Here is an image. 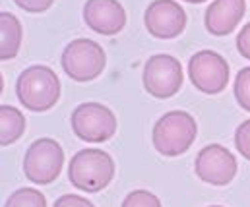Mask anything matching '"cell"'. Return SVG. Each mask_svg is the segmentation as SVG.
I'll list each match as a JSON object with an SVG mask.
<instances>
[{
	"mask_svg": "<svg viewBox=\"0 0 250 207\" xmlns=\"http://www.w3.org/2000/svg\"><path fill=\"white\" fill-rule=\"evenodd\" d=\"M4 207H47V200L35 188H20L10 194Z\"/></svg>",
	"mask_w": 250,
	"mask_h": 207,
	"instance_id": "cell-15",
	"label": "cell"
},
{
	"mask_svg": "<svg viewBox=\"0 0 250 207\" xmlns=\"http://www.w3.org/2000/svg\"><path fill=\"white\" fill-rule=\"evenodd\" d=\"M235 145H237V151L250 161V120H245L237 132H235Z\"/></svg>",
	"mask_w": 250,
	"mask_h": 207,
	"instance_id": "cell-18",
	"label": "cell"
},
{
	"mask_svg": "<svg viewBox=\"0 0 250 207\" xmlns=\"http://www.w3.org/2000/svg\"><path fill=\"white\" fill-rule=\"evenodd\" d=\"M21 45V25L10 12L0 14V58L10 60L18 55Z\"/></svg>",
	"mask_w": 250,
	"mask_h": 207,
	"instance_id": "cell-13",
	"label": "cell"
},
{
	"mask_svg": "<svg viewBox=\"0 0 250 207\" xmlns=\"http://www.w3.org/2000/svg\"><path fill=\"white\" fill-rule=\"evenodd\" d=\"M53 207H95L89 200L82 198V196H76V194H66L62 198H59L55 202Z\"/></svg>",
	"mask_w": 250,
	"mask_h": 207,
	"instance_id": "cell-19",
	"label": "cell"
},
{
	"mask_svg": "<svg viewBox=\"0 0 250 207\" xmlns=\"http://www.w3.org/2000/svg\"><path fill=\"white\" fill-rule=\"evenodd\" d=\"M144 23L157 39H175L187 27V14L175 0H153L146 8Z\"/></svg>",
	"mask_w": 250,
	"mask_h": 207,
	"instance_id": "cell-10",
	"label": "cell"
},
{
	"mask_svg": "<svg viewBox=\"0 0 250 207\" xmlns=\"http://www.w3.org/2000/svg\"><path fill=\"white\" fill-rule=\"evenodd\" d=\"M16 93L25 109L33 113H45L57 105L61 97V81L49 66L35 64L20 74Z\"/></svg>",
	"mask_w": 250,
	"mask_h": 207,
	"instance_id": "cell-2",
	"label": "cell"
},
{
	"mask_svg": "<svg viewBox=\"0 0 250 207\" xmlns=\"http://www.w3.org/2000/svg\"><path fill=\"white\" fill-rule=\"evenodd\" d=\"M142 81L149 95L169 99L183 85V66L171 55H153L144 66Z\"/></svg>",
	"mask_w": 250,
	"mask_h": 207,
	"instance_id": "cell-7",
	"label": "cell"
},
{
	"mask_svg": "<svg viewBox=\"0 0 250 207\" xmlns=\"http://www.w3.org/2000/svg\"><path fill=\"white\" fill-rule=\"evenodd\" d=\"M211 207H221V206H211Z\"/></svg>",
	"mask_w": 250,
	"mask_h": 207,
	"instance_id": "cell-23",
	"label": "cell"
},
{
	"mask_svg": "<svg viewBox=\"0 0 250 207\" xmlns=\"http://www.w3.org/2000/svg\"><path fill=\"white\" fill-rule=\"evenodd\" d=\"M23 130H25L23 114L12 105H2L0 107V145L8 147L18 138H21Z\"/></svg>",
	"mask_w": 250,
	"mask_h": 207,
	"instance_id": "cell-14",
	"label": "cell"
},
{
	"mask_svg": "<svg viewBox=\"0 0 250 207\" xmlns=\"http://www.w3.org/2000/svg\"><path fill=\"white\" fill-rule=\"evenodd\" d=\"M14 2L25 12H45L53 6L55 0H14Z\"/></svg>",
	"mask_w": 250,
	"mask_h": 207,
	"instance_id": "cell-20",
	"label": "cell"
},
{
	"mask_svg": "<svg viewBox=\"0 0 250 207\" xmlns=\"http://www.w3.org/2000/svg\"><path fill=\"white\" fill-rule=\"evenodd\" d=\"M188 75L196 89L215 95L223 91L229 81V64L215 51H200L188 60Z\"/></svg>",
	"mask_w": 250,
	"mask_h": 207,
	"instance_id": "cell-8",
	"label": "cell"
},
{
	"mask_svg": "<svg viewBox=\"0 0 250 207\" xmlns=\"http://www.w3.org/2000/svg\"><path fill=\"white\" fill-rule=\"evenodd\" d=\"M190 4H202V2H206V0H187Z\"/></svg>",
	"mask_w": 250,
	"mask_h": 207,
	"instance_id": "cell-22",
	"label": "cell"
},
{
	"mask_svg": "<svg viewBox=\"0 0 250 207\" xmlns=\"http://www.w3.org/2000/svg\"><path fill=\"white\" fill-rule=\"evenodd\" d=\"M72 130L83 141L101 143L115 136L117 118L113 111L101 103H82L72 113Z\"/></svg>",
	"mask_w": 250,
	"mask_h": 207,
	"instance_id": "cell-6",
	"label": "cell"
},
{
	"mask_svg": "<svg viewBox=\"0 0 250 207\" xmlns=\"http://www.w3.org/2000/svg\"><path fill=\"white\" fill-rule=\"evenodd\" d=\"M62 165L64 149L57 139L51 138L35 139L23 157V172L27 180L35 184H51L57 180Z\"/></svg>",
	"mask_w": 250,
	"mask_h": 207,
	"instance_id": "cell-5",
	"label": "cell"
},
{
	"mask_svg": "<svg viewBox=\"0 0 250 207\" xmlns=\"http://www.w3.org/2000/svg\"><path fill=\"white\" fill-rule=\"evenodd\" d=\"M61 64L68 77L76 81H91L105 70L107 56L99 43L91 39H74L66 45Z\"/></svg>",
	"mask_w": 250,
	"mask_h": 207,
	"instance_id": "cell-4",
	"label": "cell"
},
{
	"mask_svg": "<svg viewBox=\"0 0 250 207\" xmlns=\"http://www.w3.org/2000/svg\"><path fill=\"white\" fill-rule=\"evenodd\" d=\"M245 10V0H213L206 10V29L215 37H225L235 31Z\"/></svg>",
	"mask_w": 250,
	"mask_h": 207,
	"instance_id": "cell-12",
	"label": "cell"
},
{
	"mask_svg": "<svg viewBox=\"0 0 250 207\" xmlns=\"http://www.w3.org/2000/svg\"><path fill=\"white\" fill-rule=\"evenodd\" d=\"M237 49L245 58L250 60V23H247L237 35Z\"/></svg>",
	"mask_w": 250,
	"mask_h": 207,
	"instance_id": "cell-21",
	"label": "cell"
},
{
	"mask_svg": "<svg viewBox=\"0 0 250 207\" xmlns=\"http://www.w3.org/2000/svg\"><path fill=\"white\" fill-rule=\"evenodd\" d=\"M194 169L198 178H202L204 182L213 186H225L237 176L239 165L235 155L227 147L219 143H211V145H206L196 155Z\"/></svg>",
	"mask_w": 250,
	"mask_h": 207,
	"instance_id": "cell-9",
	"label": "cell"
},
{
	"mask_svg": "<svg viewBox=\"0 0 250 207\" xmlns=\"http://www.w3.org/2000/svg\"><path fill=\"white\" fill-rule=\"evenodd\" d=\"M113 176L115 163L111 155L103 149H82L72 157L68 165V178L72 186L87 194L101 192L103 188H107Z\"/></svg>",
	"mask_w": 250,
	"mask_h": 207,
	"instance_id": "cell-1",
	"label": "cell"
},
{
	"mask_svg": "<svg viewBox=\"0 0 250 207\" xmlns=\"http://www.w3.org/2000/svg\"><path fill=\"white\" fill-rule=\"evenodd\" d=\"M196 120L185 111L163 114L153 128V145L165 157H177L188 151L196 139Z\"/></svg>",
	"mask_w": 250,
	"mask_h": 207,
	"instance_id": "cell-3",
	"label": "cell"
},
{
	"mask_svg": "<svg viewBox=\"0 0 250 207\" xmlns=\"http://www.w3.org/2000/svg\"><path fill=\"white\" fill-rule=\"evenodd\" d=\"M235 97L237 103L250 113V66L243 68L235 77Z\"/></svg>",
	"mask_w": 250,
	"mask_h": 207,
	"instance_id": "cell-16",
	"label": "cell"
},
{
	"mask_svg": "<svg viewBox=\"0 0 250 207\" xmlns=\"http://www.w3.org/2000/svg\"><path fill=\"white\" fill-rule=\"evenodd\" d=\"M123 207H161V202L147 190H134L125 198Z\"/></svg>",
	"mask_w": 250,
	"mask_h": 207,
	"instance_id": "cell-17",
	"label": "cell"
},
{
	"mask_svg": "<svg viewBox=\"0 0 250 207\" xmlns=\"http://www.w3.org/2000/svg\"><path fill=\"white\" fill-rule=\"evenodd\" d=\"M83 21L99 35H117L126 25V10L119 0H87Z\"/></svg>",
	"mask_w": 250,
	"mask_h": 207,
	"instance_id": "cell-11",
	"label": "cell"
}]
</instances>
